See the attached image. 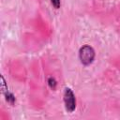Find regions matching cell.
Listing matches in <instances>:
<instances>
[{
    "instance_id": "obj_1",
    "label": "cell",
    "mask_w": 120,
    "mask_h": 120,
    "mask_svg": "<svg viewBox=\"0 0 120 120\" xmlns=\"http://www.w3.org/2000/svg\"><path fill=\"white\" fill-rule=\"evenodd\" d=\"M96 57V52L94 48L88 44L82 45L79 50V59L82 65L89 66L91 65Z\"/></svg>"
},
{
    "instance_id": "obj_2",
    "label": "cell",
    "mask_w": 120,
    "mask_h": 120,
    "mask_svg": "<svg viewBox=\"0 0 120 120\" xmlns=\"http://www.w3.org/2000/svg\"><path fill=\"white\" fill-rule=\"evenodd\" d=\"M63 99H64V104H65V109L68 112H73L76 109V98L69 87H66L63 93Z\"/></svg>"
},
{
    "instance_id": "obj_3",
    "label": "cell",
    "mask_w": 120,
    "mask_h": 120,
    "mask_svg": "<svg viewBox=\"0 0 120 120\" xmlns=\"http://www.w3.org/2000/svg\"><path fill=\"white\" fill-rule=\"evenodd\" d=\"M4 97H5V99L8 103H9L10 105H14V103L16 101V98L12 92H10V91L7 92L6 94H4Z\"/></svg>"
},
{
    "instance_id": "obj_4",
    "label": "cell",
    "mask_w": 120,
    "mask_h": 120,
    "mask_svg": "<svg viewBox=\"0 0 120 120\" xmlns=\"http://www.w3.org/2000/svg\"><path fill=\"white\" fill-rule=\"evenodd\" d=\"M47 83H48V86L52 90H55L57 87V81L55 80L54 77H49L47 80Z\"/></svg>"
},
{
    "instance_id": "obj_5",
    "label": "cell",
    "mask_w": 120,
    "mask_h": 120,
    "mask_svg": "<svg viewBox=\"0 0 120 120\" xmlns=\"http://www.w3.org/2000/svg\"><path fill=\"white\" fill-rule=\"evenodd\" d=\"M8 83L6 82V80L4 78L3 75H1V92L2 94H6L7 92H8Z\"/></svg>"
},
{
    "instance_id": "obj_6",
    "label": "cell",
    "mask_w": 120,
    "mask_h": 120,
    "mask_svg": "<svg viewBox=\"0 0 120 120\" xmlns=\"http://www.w3.org/2000/svg\"><path fill=\"white\" fill-rule=\"evenodd\" d=\"M50 1H51L52 5V7H53L54 8L58 9V8H60V6H61V2H60V0H50Z\"/></svg>"
}]
</instances>
